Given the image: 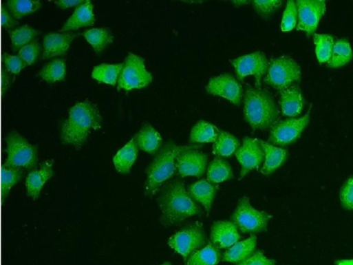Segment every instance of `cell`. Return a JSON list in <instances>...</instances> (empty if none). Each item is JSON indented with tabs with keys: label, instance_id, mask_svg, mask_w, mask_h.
Returning a JSON list of instances; mask_svg holds the SVG:
<instances>
[{
	"label": "cell",
	"instance_id": "1",
	"mask_svg": "<svg viewBox=\"0 0 353 265\" xmlns=\"http://www.w3.org/2000/svg\"><path fill=\"white\" fill-rule=\"evenodd\" d=\"M159 204L162 211L160 222L165 226L202 213L200 206L189 195L183 182L180 180L171 182L164 189Z\"/></svg>",
	"mask_w": 353,
	"mask_h": 265
},
{
	"label": "cell",
	"instance_id": "2",
	"mask_svg": "<svg viewBox=\"0 0 353 265\" xmlns=\"http://www.w3.org/2000/svg\"><path fill=\"white\" fill-rule=\"evenodd\" d=\"M101 125L98 108L89 101L78 103L70 109L69 118L62 125V140L65 144L81 149L92 130L99 129Z\"/></svg>",
	"mask_w": 353,
	"mask_h": 265
},
{
	"label": "cell",
	"instance_id": "3",
	"mask_svg": "<svg viewBox=\"0 0 353 265\" xmlns=\"http://www.w3.org/2000/svg\"><path fill=\"white\" fill-rule=\"evenodd\" d=\"M244 115L245 120L253 130H265L277 123L279 111L269 93L247 86L244 94Z\"/></svg>",
	"mask_w": 353,
	"mask_h": 265
},
{
	"label": "cell",
	"instance_id": "4",
	"mask_svg": "<svg viewBox=\"0 0 353 265\" xmlns=\"http://www.w3.org/2000/svg\"><path fill=\"white\" fill-rule=\"evenodd\" d=\"M195 146H178L172 142L167 143L147 169L145 195L149 197L154 195L160 187L175 173L177 158L180 153Z\"/></svg>",
	"mask_w": 353,
	"mask_h": 265
},
{
	"label": "cell",
	"instance_id": "5",
	"mask_svg": "<svg viewBox=\"0 0 353 265\" xmlns=\"http://www.w3.org/2000/svg\"><path fill=\"white\" fill-rule=\"evenodd\" d=\"M272 215L255 209L248 197L241 198L231 217V221L244 233L253 235L267 231Z\"/></svg>",
	"mask_w": 353,
	"mask_h": 265
},
{
	"label": "cell",
	"instance_id": "6",
	"mask_svg": "<svg viewBox=\"0 0 353 265\" xmlns=\"http://www.w3.org/2000/svg\"><path fill=\"white\" fill-rule=\"evenodd\" d=\"M301 70L299 65L288 56H281L272 60L264 81L275 89L281 92L299 83Z\"/></svg>",
	"mask_w": 353,
	"mask_h": 265
},
{
	"label": "cell",
	"instance_id": "7",
	"mask_svg": "<svg viewBox=\"0 0 353 265\" xmlns=\"http://www.w3.org/2000/svg\"><path fill=\"white\" fill-rule=\"evenodd\" d=\"M7 152L5 164L21 169L35 170L39 161L38 147L31 145L18 132H12L7 137Z\"/></svg>",
	"mask_w": 353,
	"mask_h": 265
},
{
	"label": "cell",
	"instance_id": "8",
	"mask_svg": "<svg viewBox=\"0 0 353 265\" xmlns=\"http://www.w3.org/2000/svg\"><path fill=\"white\" fill-rule=\"evenodd\" d=\"M206 243V234L202 223L196 222L181 229L169 240V245L187 260L196 251Z\"/></svg>",
	"mask_w": 353,
	"mask_h": 265
},
{
	"label": "cell",
	"instance_id": "9",
	"mask_svg": "<svg viewBox=\"0 0 353 265\" xmlns=\"http://www.w3.org/2000/svg\"><path fill=\"white\" fill-rule=\"evenodd\" d=\"M153 81L152 74L146 69L145 60L130 53L118 82V89L130 91L147 87Z\"/></svg>",
	"mask_w": 353,
	"mask_h": 265
},
{
	"label": "cell",
	"instance_id": "10",
	"mask_svg": "<svg viewBox=\"0 0 353 265\" xmlns=\"http://www.w3.org/2000/svg\"><path fill=\"white\" fill-rule=\"evenodd\" d=\"M310 109L303 117L277 122L270 129L268 142L286 147L296 142L310 123Z\"/></svg>",
	"mask_w": 353,
	"mask_h": 265
},
{
	"label": "cell",
	"instance_id": "11",
	"mask_svg": "<svg viewBox=\"0 0 353 265\" xmlns=\"http://www.w3.org/2000/svg\"><path fill=\"white\" fill-rule=\"evenodd\" d=\"M235 70L237 79L243 81L248 76L255 78L256 87L260 89L261 78L267 74L269 63L265 54L256 52L240 56L231 61Z\"/></svg>",
	"mask_w": 353,
	"mask_h": 265
},
{
	"label": "cell",
	"instance_id": "12",
	"mask_svg": "<svg viewBox=\"0 0 353 265\" xmlns=\"http://www.w3.org/2000/svg\"><path fill=\"white\" fill-rule=\"evenodd\" d=\"M295 3L298 14L297 30L306 32L308 36L314 34L325 13V2L321 0H297Z\"/></svg>",
	"mask_w": 353,
	"mask_h": 265
},
{
	"label": "cell",
	"instance_id": "13",
	"mask_svg": "<svg viewBox=\"0 0 353 265\" xmlns=\"http://www.w3.org/2000/svg\"><path fill=\"white\" fill-rule=\"evenodd\" d=\"M242 166L239 180H242L249 172L258 170L263 161L264 153L259 139L246 137L235 153Z\"/></svg>",
	"mask_w": 353,
	"mask_h": 265
},
{
	"label": "cell",
	"instance_id": "14",
	"mask_svg": "<svg viewBox=\"0 0 353 265\" xmlns=\"http://www.w3.org/2000/svg\"><path fill=\"white\" fill-rule=\"evenodd\" d=\"M195 146L182 151L177 158L176 168L182 177H202L206 172L208 158L205 153L195 150Z\"/></svg>",
	"mask_w": 353,
	"mask_h": 265
},
{
	"label": "cell",
	"instance_id": "15",
	"mask_svg": "<svg viewBox=\"0 0 353 265\" xmlns=\"http://www.w3.org/2000/svg\"><path fill=\"white\" fill-rule=\"evenodd\" d=\"M206 89L208 93L222 97L237 106L242 99V87L230 74H223L211 79Z\"/></svg>",
	"mask_w": 353,
	"mask_h": 265
},
{
	"label": "cell",
	"instance_id": "16",
	"mask_svg": "<svg viewBox=\"0 0 353 265\" xmlns=\"http://www.w3.org/2000/svg\"><path fill=\"white\" fill-rule=\"evenodd\" d=\"M81 33H50L47 34L43 41V59H48L59 56H64L68 52L72 43Z\"/></svg>",
	"mask_w": 353,
	"mask_h": 265
},
{
	"label": "cell",
	"instance_id": "17",
	"mask_svg": "<svg viewBox=\"0 0 353 265\" xmlns=\"http://www.w3.org/2000/svg\"><path fill=\"white\" fill-rule=\"evenodd\" d=\"M240 239L239 230L231 221H217L211 226L210 242L221 249L228 248Z\"/></svg>",
	"mask_w": 353,
	"mask_h": 265
},
{
	"label": "cell",
	"instance_id": "18",
	"mask_svg": "<svg viewBox=\"0 0 353 265\" xmlns=\"http://www.w3.org/2000/svg\"><path fill=\"white\" fill-rule=\"evenodd\" d=\"M53 165V160H47L41 165L40 169L34 170L28 175L26 180L28 194L34 200L39 198L43 187L54 176Z\"/></svg>",
	"mask_w": 353,
	"mask_h": 265
},
{
	"label": "cell",
	"instance_id": "19",
	"mask_svg": "<svg viewBox=\"0 0 353 265\" xmlns=\"http://www.w3.org/2000/svg\"><path fill=\"white\" fill-rule=\"evenodd\" d=\"M259 142L264 153V163L260 172L263 175L268 176L285 163L288 156V151L261 140H259Z\"/></svg>",
	"mask_w": 353,
	"mask_h": 265
},
{
	"label": "cell",
	"instance_id": "20",
	"mask_svg": "<svg viewBox=\"0 0 353 265\" xmlns=\"http://www.w3.org/2000/svg\"><path fill=\"white\" fill-rule=\"evenodd\" d=\"M217 190V185L204 179L189 185L187 191L195 202L204 206L207 215H209Z\"/></svg>",
	"mask_w": 353,
	"mask_h": 265
},
{
	"label": "cell",
	"instance_id": "21",
	"mask_svg": "<svg viewBox=\"0 0 353 265\" xmlns=\"http://www.w3.org/2000/svg\"><path fill=\"white\" fill-rule=\"evenodd\" d=\"M304 100L301 91L297 85L280 92V106L282 114L288 117L299 116L303 109Z\"/></svg>",
	"mask_w": 353,
	"mask_h": 265
},
{
	"label": "cell",
	"instance_id": "22",
	"mask_svg": "<svg viewBox=\"0 0 353 265\" xmlns=\"http://www.w3.org/2000/svg\"><path fill=\"white\" fill-rule=\"evenodd\" d=\"M95 21L96 18L92 3L91 1H85L76 8L73 14L61 29V32H67L82 28L92 26L94 25Z\"/></svg>",
	"mask_w": 353,
	"mask_h": 265
},
{
	"label": "cell",
	"instance_id": "23",
	"mask_svg": "<svg viewBox=\"0 0 353 265\" xmlns=\"http://www.w3.org/2000/svg\"><path fill=\"white\" fill-rule=\"evenodd\" d=\"M257 238L255 234L239 241L227 248L223 254V262L239 264L250 257L255 251Z\"/></svg>",
	"mask_w": 353,
	"mask_h": 265
},
{
	"label": "cell",
	"instance_id": "24",
	"mask_svg": "<svg viewBox=\"0 0 353 265\" xmlns=\"http://www.w3.org/2000/svg\"><path fill=\"white\" fill-rule=\"evenodd\" d=\"M135 138L138 148L151 155L156 153L162 145L161 135L150 124H145Z\"/></svg>",
	"mask_w": 353,
	"mask_h": 265
},
{
	"label": "cell",
	"instance_id": "25",
	"mask_svg": "<svg viewBox=\"0 0 353 265\" xmlns=\"http://www.w3.org/2000/svg\"><path fill=\"white\" fill-rule=\"evenodd\" d=\"M138 149L134 137L118 151L114 158V163L119 173L122 174L130 173L131 169L138 158Z\"/></svg>",
	"mask_w": 353,
	"mask_h": 265
},
{
	"label": "cell",
	"instance_id": "26",
	"mask_svg": "<svg viewBox=\"0 0 353 265\" xmlns=\"http://www.w3.org/2000/svg\"><path fill=\"white\" fill-rule=\"evenodd\" d=\"M222 257L221 248L209 242L188 258L186 265H217Z\"/></svg>",
	"mask_w": 353,
	"mask_h": 265
},
{
	"label": "cell",
	"instance_id": "27",
	"mask_svg": "<svg viewBox=\"0 0 353 265\" xmlns=\"http://www.w3.org/2000/svg\"><path fill=\"white\" fill-rule=\"evenodd\" d=\"M233 178L231 165L222 157H216L207 169V180L215 184Z\"/></svg>",
	"mask_w": 353,
	"mask_h": 265
},
{
	"label": "cell",
	"instance_id": "28",
	"mask_svg": "<svg viewBox=\"0 0 353 265\" xmlns=\"http://www.w3.org/2000/svg\"><path fill=\"white\" fill-rule=\"evenodd\" d=\"M220 130L214 125L201 120L192 129L190 135V142L195 143H214L220 134Z\"/></svg>",
	"mask_w": 353,
	"mask_h": 265
},
{
	"label": "cell",
	"instance_id": "29",
	"mask_svg": "<svg viewBox=\"0 0 353 265\" xmlns=\"http://www.w3.org/2000/svg\"><path fill=\"white\" fill-rule=\"evenodd\" d=\"M83 36L98 54L103 52L114 42V36L108 28H94L83 33Z\"/></svg>",
	"mask_w": 353,
	"mask_h": 265
},
{
	"label": "cell",
	"instance_id": "30",
	"mask_svg": "<svg viewBox=\"0 0 353 265\" xmlns=\"http://www.w3.org/2000/svg\"><path fill=\"white\" fill-rule=\"evenodd\" d=\"M240 147L239 140L233 134L220 131L214 142L213 152L219 157H230Z\"/></svg>",
	"mask_w": 353,
	"mask_h": 265
},
{
	"label": "cell",
	"instance_id": "31",
	"mask_svg": "<svg viewBox=\"0 0 353 265\" xmlns=\"http://www.w3.org/2000/svg\"><path fill=\"white\" fill-rule=\"evenodd\" d=\"M124 63L119 64H102L94 67L92 77L96 81L116 85L118 84Z\"/></svg>",
	"mask_w": 353,
	"mask_h": 265
},
{
	"label": "cell",
	"instance_id": "32",
	"mask_svg": "<svg viewBox=\"0 0 353 265\" xmlns=\"http://www.w3.org/2000/svg\"><path fill=\"white\" fill-rule=\"evenodd\" d=\"M352 59L350 43L345 39H340L334 43L331 58L327 64L330 68H339L350 63Z\"/></svg>",
	"mask_w": 353,
	"mask_h": 265
},
{
	"label": "cell",
	"instance_id": "33",
	"mask_svg": "<svg viewBox=\"0 0 353 265\" xmlns=\"http://www.w3.org/2000/svg\"><path fill=\"white\" fill-rule=\"evenodd\" d=\"M24 176V171L21 168L10 166L4 164L1 173V191L2 199L4 203L12 187L19 182Z\"/></svg>",
	"mask_w": 353,
	"mask_h": 265
},
{
	"label": "cell",
	"instance_id": "34",
	"mask_svg": "<svg viewBox=\"0 0 353 265\" xmlns=\"http://www.w3.org/2000/svg\"><path fill=\"white\" fill-rule=\"evenodd\" d=\"M40 32L29 25H24L10 31L14 52L20 51L23 47L35 40Z\"/></svg>",
	"mask_w": 353,
	"mask_h": 265
},
{
	"label": "cell",
	"instance_id": "35",
	"mask_svg": "<svg viewBox=\"0 0 353 265\" xmlns=\"http://www.w3.org/2000/svg\"><path fill=\"white\" fill-rule=\"evenodd\" d=\"M67 74L66 62L63 59H56L45 65L39 72V76L50 83L64 81Z\"/></svg>",
	"mask_w": 353,
	"mask_h": 265
},
{
	"label": "cell",
	"instance_id": "36",
	"mask_svg": "<svg viewBox=\"0 0 353 265\" xmlns=\"http://www.w3.org/2000/svg\"><path fill=\"white\" fill-rule=\"evenodd\" d=\"M7 7L13 17L19 20L37 12L42 7V3L32 0H9Z\"/></svg>",
	"mask_w": 353,
	"mask_h": 265
},
{
	"label": "cell",
	"instance_id": "37",
	"mask_svg": "<svg viewBox=\"0 0 353 265\" xmlns=\"http://www.w3.org/2000/svg\"><path fill=\"white\" fill-rule=\"evenodd\" d=\"M315 54L319 63H327L332 56L334 45L333 37L328 34H314Z\"/></svg>",
	"mask_w": 353,
	"mask_h": 265
},
{
	"label": "cell",
	"instance_id": "38",
	"mask_svg": "<svg viewBox=\"0 0 353 265\" xmlns=\"http://www.w3.org/2000/svg\"><path fill=\"white\" fill-rule=\"evenodd\" d=\"M298 14L296 3L288 1L283 14L281 28L282 32H288L294 30L297 24Z\"/></svg>",
	"mask_w": 353,
	"mask_h": 265
},
{
	"label": "cell",
	"instance_id": "39",
	"mask_svg": "<svg viewBox=\"0 0 353 265\" xmlns=\"http://www.w3.org/2000/svg\"><path fill=\"white\" fill-rule=\"evenodd\" d=\"M41 52V46L37 40H34L23 47L19 52V56L28 65L36 62Z\"/></svg>",
	"mask_w": 353,
	"mask_h": 265
},
{
	"label": "cell",
	"instance_id": "40",
	"mask_svg": "<svg viewBox=\"0 0 353 265\" xmlns=\"http://www.w3.org/2000/svg\"><path fill=\"white\" fill-rule=\"evenodd\" d=\"M339 198L341 204L345 209L353 211V177L349 178L342 186Z\"/></svg>",
	"mask_w": 353,
	"mask_h": 265
},
{
	"label": "cell",
	"instance_id": "41",
	"mask_svg": "<svg viewBox=\"0 0 353 265\" xmlns=\"http://www.w3.org/2000/svg\"><path fill=\"white\" fill-rule=\"evenodd\" d=\"M282 5L280 0L274 1H253V6L256 12L262 17L267 18L271 16Z\"/></svg>",
	"mask_w": 353,
	"mask_h": 265
},
{
	"label": "cell",
	"instance_id": "42",
	"mask_svg": "<svg viewBox=\"0 0 353 265\" xmlns=\"http://www.w3.org/2000/svg\"><path fill=\"white\" fill-rule=\"evenodd\" d=\"M3 61L6 69L15 75L19 74L28 66L19 56H12L8 53L3 54Z\"/></svg>",
	"mask_w": 353,
	"mask_h": 265
},
{
	"label": "cell",
	"instance_id": "43",
	"mask_svg": "<svg viewBox=\"0 0 353 265\" xmlns=\"http://www.w3.org/2000/svg\"><path fill=\"white\" fill-rule=\"evenodd\" d=\"M275 259L268 258L262 250L255 251L248 259L236 265H275Z\"/></svg>",
	"mask_w": 353,
	"mask_h": 265
},
{
	"label": "cell",
	"instance_id": "44",
	"mask_svg": "<svg viewBox=\"0 0 353 265\" xmlns=\"http://www.w3.org/2000/svg\"><path fill=\"white\" fill-rule=\"evenodd\" d=\"M19 25L17 20L13 17L7 6L2 8V26L5 29L12 30Z\"/></svg>",
	"mask_w": 353,
	"mask_h": 265
},
{
	"label": "cell",
	"instance_id": "45",
	"mask_svg": "<svg viewBox=\"0 0 353 265\" xmlns=\"http://www.w3.org/2000/svg\"><path fill=\"white\" fill-rule=\"evenodd\" d=\"M84 2L83 0H59V1L55 2V4L62 9H67L76 6L78 7Z\"/></svg>",
	"mask_w": 353,
	"mask_h": 265
},
{
	"label": "cell",
	"instance_id": "46",
	"mask_svg": "<svg viewBox=\"0 0 353 265\" xmlns=\"http://www.w3.org/2000/svg\"><path fill=\"white\" fill-rule=\"evenodd\" d=\"M2 93L4 95L12 84V77L10 72L6 69L2 71Z\"/></svg>",
	"mask_w": 353,
	"mask_h": 265
},
{
	"label": "cell",
	"instance_id": "47",
	"mask_svg": "<svg viewBox=\"0 0 353 265\" xmlns=\"http://www.w3.org/2000/svg\"><path fill=\"white\" fill-rule=\"evenodd\" d=\"M335 265H353V259H339L334 262Z\"/></svg>",
	"mask_w": 353,
	"mask_h": 265
},
{
	"label": "cell",
	"instance_id": "48",
	"mask_svg": "<svg viewBox=\"0 0 353 265\" xmlns=\"http://www.w3.org/2000/svg\"><path fill=\"white\" fill-rule=\"evenodd\" d=\"M250 2L248 1H234L233 3L236 6H243L244 5H247Z\"/></svg>",
	"mask_w": 353,
	"mask_h": 265
},
{
	"label": "cell",
	"instance_id": "49",
	"mask_svg": "<svg viewBox=\"0 0 353 265\" xmlns=\"http://www.w3.org/2000/svg\"><path fill=\"white\" fill-rule=\"evenodd\" d=\"M160 265H173L170 262H166Z\"/></svg>",
	"mask_w": 353,
	"mask_h": 265
}]
</instances>
